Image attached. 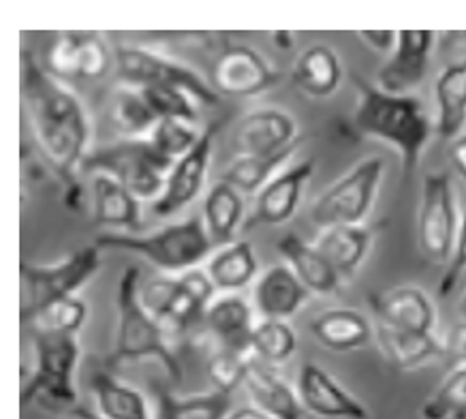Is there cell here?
<instances>
[{"label":"cell","mask_w":466,"mask_h":419,"mask_svg":"<svg viewBox=\"0 0 466 419\" xmlns=\"http://www.w3.org/2000/svg\"><path fill=\"white\" fill-rule=\"evenodd\" d=\"M291 82L310 98L332 97L342 82L339 54L323 43L306 47L293 65Z\"/></svg>","instance_id":"25"},{"label":"cell","mask_w":466,"mask_h":419,"mask_svg":"<svg viewBox=\"0 0 466 419\" xmlns=\"http://www.w3.org/2000/svg\"><path fill=\"white\" fill-rule=\"evenodd\" d=\"M450 161L453 169L458 171V176L466 182V135H460L450 144Z\"/></svg>","instance_id":"45"},{"label":"cell","mask_w":466,"mask_h":419,"mask_svg":"<svg viewBox=\"0 0 466 419\" xmlns=\"http://www.w3.org/2000/svg\"><path fill=\"white\" fill-rule=\"evenodd\" d=\"M310 332L321 347L329 351H355L370 344L375 330L360 311L353 308H329L310 322Z\"/></svg>","instance_id":"23"},{"label":"cell","mask_w":466,"mask_h":419,"mask_svg":"<svg viewBox=\"0 0 466 419\" xmlns=\"http://www.w3.org/2000/svg\"><path fill=\"white\" fill-rule=\"evenodd\" d=\"M458 314H460V319H462V322H466V291L458 301Z\"/></svg>","instance_id":"49"},{"label":"cell","mask_w":466,"mask_h":419,"mask_svg":"<svg viewBox=\"0 0 466 419\" xmlns=\"http://www.w3.org/2000/svg\"><path fill=\"white\" fill-rule=\"evenodd\" d=\"M33 368L22 374V404L41 400L52 409L73 411L77 406L76 373L79 366L77 336L56 334L33 325L30 328Z\"/></svg>","instance_id":"5"},{"label":"cell","mask_w":466,"mask_h":419,"mask_svg":"<svg viewBox=\"0 0 466 419\" xmlns=\"http://www.w3.org/2000/svg\"><path fill=\"white\" fill-rule=\"evenodd\" d=\"M312 174H315V158H304V161L279 171L257 193L255 208L250 212L247 225L279 227L289 223L296 217L299 201H302L304 187L310 182Z\"/></svg>","instance_id":"15"},{"label":"cell","mask_w":466,"mask_h":419,"mask_svg":"<svg viewBox=\"0 0 466 419\" xmlns=\"http://www.w3.org/2000/svg\"><path fill=\"white\" fill-rule=\"evenodd\" d=\"M358 90L353 122L366 138L385 141L400 154L402 174L409 178L421 161L432 135V122L424 105L413 95H390L379 86L353 76Z\"/></svg>","instance_id":"2"},{"label":"cell","mask_w":466,"mask_h":419,"mask_svg":"<svg viewBox=\"0 0 466 419\" xmlns=\"http://www.w3.org/2000/svg\"><path fill=\"white\" fill-rule=\"evenodd\" d=\"M244 195L231 184L218 180L206 193L201 206V220L214 246L231 244L236 240L238 227L244 223Z\"/></svg>","instance_id":"29"},{"label":"cell","mask_w":466,"mask_h":419,"mask_svg":"<svg viewBox=\"0 0 466 419\" xmlns=\"http://www.w3.org/2000/svg\"><path fill=\"white\" fill-rule=\"evenodd\" d=\"M424 419H466V366H456L421 406Z\"/></svg>","instance_id":"35"},{"label":"cell","mask_w":466,"mask_h":419,"mask_svg":"<svg viewBox=\"0 0 466 419\" xmlns=\"http://www.w3.org/2000/svg\"><path fill=\"white\" fill-rule=\"evenodd\" d=\"M276 250L310 295H334L340 291L342 279L315 244H309L298 233H285L276 242Z\"/></svg>","instance_id":"20"},{"label":"cell","mask_w":466,"mask_h":419,"mask_svg":"<svg viewBox=\"0 0 466 419\" xmlns=\"http://www.w3.org/2000/svg\"><path fill=\"white\" fill-rule=\"evenodd\" d=\"M101 249L96 244L82 246L56 263H20V319L24 325L35 323L43 311L56 301L77 295L86 282L99 272Z\"/></svg>","instance_id":"7"},{"label":"cell","mask_w":466,"mask_h":419,"mask_svg":"<svg viewBox=\"0 0 466 419\" xmlns=\"http://www.w3.org/2000/svg\"><path fill=\"white\" fill-rule=\"evenodd\" d=\"M358 39L366 43L372 52L391 56L398 43V30H358Z\"/></svg>","instance_id":"43"},{"label":"cell","mask_w":466,"mask_h":419,"mask_svg":"<svg viewBox=\"0 0 466 419\" xmlns=\"http://www.w3.org/2000/svg\"><path fill=\"white\" fill-rule=\"evenodd\" d=\"M456 190L450 174H426L417 212V242L431 263L447 266L460 230Z\"/></svg>","instance_id":"10"},{"label":"cell","mask_w":466,"mask_h":419,"mask_svg":"<svg viewBox=\"0 0 466 419\" xmlns=\"http://www.w3.org/2000/svg\"><path fill=\"white\" fill-rule=\"evenodd\" d=\"M375 338L379 349L391 366L398 371H415L426 363L445 357V347L434 334H420V332L394 330L388 325H377Z\"/></svg>","instance_id":"24"},{"label":"cell","mask_w":466,"mask_h":419,"mask_svg":"<svg viewBox=\"0 0 466 419\" xmlns=\"http://www.w3.org/2000/svg\"><path fill=\"white\" fill-rule=\"evenodd\" d=\"M298 398L302 409L321 419H368L366 404L340 385L319 363L306 362L298 374Z\"/></svg>","instance_id":"14"},{"label":"cell","mask_w":466,"mask_h":419,"mask_svg":"<svg viewBox=\"0 0 466 419\" xmlns=\"http://www.w3.org/2000/svg\"><path fill=\"white\" fill-rule=\"evenodd\" d=\"M174 161L163 157L148 138H120L88 152L82 165L86 174L114 178L139 201H157Z\"/></svg>","instance_id":"6"},{"label":"cell","mask_w":466,"mask_h":419,"mask_svg":"<svg viewBox=\"0 0 466 419\" xmlns=\"http://www.w3.org/2000/svg\"><path fill=\"white\" fill-rule=\"evenodd\" d=\"M225 122L227 118L210 122L204 128V133H201L199 144L171 165L161 197L157 201H152V214L155 217H176L177 212L191 206L201 195L208 180V169H210L212 163L214 139H217L220 128L225 127Z\"/></svg>","instance_id":"12"},{"label":"cell","mask_w":466,"mask_h":419,"mask_svg":"<svg viewBox=\"0 0 466 419\" xmlns=\"http://www.w3.org/2000/svg\"><path fill=\"white\" fill-rule=\"evenodd\" d=\"M385 161L368 157L323 190L310 208L312 223L321 230L336 225H364L375 206L379 187L383 182Z\"/></svg>","instance_id":"9"},{"label":"cell","mask_w":466,"mask_h":419,"mask_svg":"<svg viewBox=\"0 0 466 419\" xmlns=\"http://www.w3.org/2000/svg\"><path fill=\"white\" fill-rule=\"evenodd\" d=\"M88 319V306L84 300H79L77 295L65 298L52 304L47 311H43L39 317L35 319L33 325L47 332H56V334H71L77 336V332L82 330V325Z\"/></svg>","instance_id":"40"},{"label":"cell","mask_w":466,"mask_h":419,"mask_svg":"<svg viewBox=\"0 0 466 419\" xmlns=\"http://www.w3.org/2000/svg\"><path fill=\"white\" fill-rule=\"evenodd\" d=\"M310 298L306 289L287 263H274L257 276L253 287V308L261 319L289 322Z\"/></svg>","instance_id":"19"},{"label":"cell","mask_w":466,"mask_h":419,"mask_svg":"<svg viewBox=\"0 0 466 419\" xmlns=\"http://www.w3.org/2000/svg\"><path fill=\"white\" fill-rule=\"evenodd\" d=\"M248 360L250 355L238 353V351L231 349L217 347V351H212L206 362V373L214 390L229 393L231 396L238 387L244 385Z\"/></svg>","instance_id":"38"},{"label":"cell","mask_w":466,"mask_h":419,"mask_svg":"<svg viewBox=\"0 0 466 419\" xmlns=\"http://www.w3.org/2000/svg\"><path fill=\"white\" fill-rule=\"evenodd\" d=\"M227 419H272V417H268L266 413L257 409V406H240V409L231 411Z\"/></svg>","instance_id":"46"},{"label":"cell","mask_w":466,"mask_h":419,"mask_svg":"<svg viewBox=\"0 0 466 419\" xmlns=\"http://www.w3.org/2000/svg\"><path fill=\"white\" fill-rule=\"evenodd\" d=\"M315 246L328 259L342 281L353 279L372 246V231L364 225L328 227L317 238Z\"/></svg>","instance_id":"26"},{"label":"cell","mask_w":466,"mask_h":419,"mask_svg":"<svg viewBox=\"0 0 466 419\" xmlns=\"http://www.w3.org/2000/svg\"><path fill=\"white\" fill-rule=\"evenodd\" d=\"M206 272L212 285L220 293H238L257 279V263L253 244L247 240H233L231 244L220 246L206 261Z\"/></svg>","instance_id":"28"},{"label":"cell","mask_w":466,"mask_h":419,"mask_svg":"<svg viewBox=\"0 0 466 419\" xmlns=\"http://www.w3.org/2000/svg\"><path fill=\"white\" fill-rule=\"evenodd\" d=\"M204 325L218 347L250 355L255 308L240 293H220L206 308Z\"/></svg>","instance_id":"18"},{"label":"cell","mask_w":466,"mask_h":419,"mask_svg":"<svg viewBox=\"0 0 466 419\" xmlns=\"http://www.w3.org/2000/svg\"><path fill=\"white\" fill-rule=\"evenodd\" d=\"M437 98V133L441 139L451 141L462 135L466 125V58L447 65L434 82Z\"/></svg>","instance_id":"27"},{"label":"cell","mask_w":466,"mask_h":419,"mask_svg":"<svg viewBox=\"0 0 466 419\" xmlns=\"http://www.w3.org/2000/svg\"><path fill=\"white\" fill-rule=\"evenodd\" d=\"M445 355L456 363V366H466V322H460L453 325L447 334L445 342Z\"/></svg>","instance_id":"44"},{"label":"cell","mask_w":466,"mask_h":419,"mask_svg":"<svg viewBox=\"0 0 466 419\" xmlns=\"http://www.w3.org/2000/svg\"><path fill=\"white\" fill-rule=\"evenodd\" d=\"M20 95L35 144L66 189V206L79 203L77 174L90 152L86 107L65 82L46 71L28 49L20 54Z\"/></svg>","instance_id":"1"},{"label":"cell","mask_w":466,"mask_h":419,"mask_svg":"<svg viewBox=\"0 0 466 419\" xmlns=\"http://www.w3.org/2000/svg\"><path fill=\"white\" fill-rule=\"evenodd\" d=\"M434 46V30H398L396 49L377 73L379 88L390 95H410L424 82Z\"/></svg>","instance_id":"13"},{"label":"cell","mask_w":466,"mask_h":419,"mask_svg":"<svg viewBox=\"0 0 466 419\" xmlns=\"http://www.w3.org/2000/svg\"><path fill=\"white\" fill-rule=\"evenodd\" d=\"M272 41L276 43V46H279L280 49H291L293 47V43H296V39H293V35L291 33H287V30H279V33H274L272 35Z\"/></svg>","instance_id":"47"},{"label":"cell","mask_w":466,"mask_h":419,"mask_svg":"<svg viewBox=\"0 0 466 419\" xmlns=\"http://www.w3.org/2000/svg\"><path fill=\"white\" fill-rule=\"evenodd\" d=\"M92 220L99 227L131 233L142 227V201L114 178L92 176Z\"/></svg>","instance_id":"22"},{"label":"cell","mask_w":466,"mask_h":419,"mask_svg":"<svg viewBox=\"0 0 466 419\" xmlns=\"http://www.w3.org/2000/svg\"><path fill=\"white\" fill-rule=\"evenodd\" d=\"M201 133L195 122L180 118H163L152 128L148 139L169 161H177L187 152H191L199 144Z\"/></svg>","instance_id":"36"},{"label":"cell","mask_w":466,"mask_h":419,"mask_svg":"<svg viewBox=\"0 0 466 419\" xmlns=\"http://www.w3.org/2000/svg\"><path fill=\"white\" fill-rule=\"evenodd\" d=\"M247 387L253 406L266 413L272 419H299L302 417V403L298 398V390L287 383V381L276 373V368L268 366L250 355L247 377Z\"/></svg>","instance_id":"21"},{"label":"cell","mask_w":466,"mask_h":419,"mask_svg":"<svg viewBox=\"0 0 466 419\" xmlns=\"http://www.w3.org/2000/svg\"><path fill=\"white\" fill-rule=\"evenodd\" d=\"M96 413L103 419H155L142 392L127 385L112 373L96 371L90 379Z\"/></svg>","instance_id":"30"},{"label":"cell","mask_w":466,"mask_h":419,"mask_svg":"<svg viewBox=\"0 0 466 419\" xmlns=\"http://www.w3.org/2000/svg\"><path fill=\"white\" fill-rule=\"evenodd\" d=\"M95 244L101 250L114 249L135 252L169 276H180L188 270L199 268V263L210 259L214 249L201 217L169 223L146 236L109 231L96 238Z\"/></svg>","instance_id":"4"},{"label":"cell","mask_w":466,"mask_h":419,"mask_svg":"<svg viewBox=\"0 0 466 419\" xmlns=\"http://www.w3.org/2000/svg\"><path fill=\"white\" fill-rule=\"evenodd\" d=\"M298 122L279 107H259L248 112L233 133L238 157H272L298 144Z\"/></svg>","instance_id":"16"},{"label":"cell","mask_w":466,"mask_h":419,"mask_svg":"<svg viewBox=\"0 0 466 419\" xmlns=\"http://www.w3.org/2000/svg\"><path fill=\"white\" fill-rule=\"evenodd\" d=\"M464 272H466V212L462 214V220H460L458 238H456V244H453L451 257L450 261H447L443 276H441V282H439L441 298H447V295L456 289L460 276Z\"/></svg>","instance_id":"42"},{"label":"cell","mask_w":466,"mask_h":419,"mask_svg":"<svg viewBox=\"0 0 466 419\" xmlns=\"http://www.w3.org/2000/svg\"><path fill=\"white\" fill-rule=\"evenodd\" d=\"M107 116L122 138H148L158 122L142 90L131 86H120L109 95Z\"/></svg>","instance_id":"33"},{"label":"cell","mask_w":466,"mask_h":419,"mask_svg":"<svg viewBox=\"0 0 466 419\" xmlns=\"http://www.w3.org/2000/svg\"><path fill=\"white\" fill-rule=\"evenodd\" d=\"M142 274L135 266H127L116 285V336L109 366L128 362L155 360L165 368L171 381L182 379V366L167 344V332L161 328L139 300Z\"/></svg>","instance_id":"3"},{"label":"cell","mask_w":466,"mask_h":419,"mask_svg":"<svg viewBox=\"0 0 466 419\" xmlns=\"http://www.w3.org/2000/svg\"><path fill=\"white\" fill-rule=\"evenodd\" d=\"M71 415L73 417H77V419H103L99 413L96 411H90V409H86V406H82V404H77L76 409L71 411Z\"/></svg>","instance_id":"48"},{"label":"cell","mask_w":466,"mask_h":419,"mask_svg":"<svg viewBox=\"0 0 466 419\" xmlns=\"http://www.w3.org/2000/svg\"><path fill=\"white\" fill-rule=\"evenodd\" d=\"M79 56H82V33L63 30L52 36L43 66L60 82H69V79H77Z\"/></svg>","instance_id":"37"},{"label":"cell","mask_w":466,"mask_h":419,"mask_svg":"<svg viewBox=\"0 0 466 419\" xmlns=\"http://www.w3.org/2000/svg\"><path fill=\"white\" fill-rule=\"evenodd\" d=\"M157 419H227L231 413V396L223 392L177 396L167 387L155 385Z\"/></svg>","instance_id":"31"},{"label":"cell","mask_w":466,"mask_h":419,"mask_svg":"<svg viewBox=\"0 0 466 419\" xmlns=\"http://www.w3.org/2000/svg\"><path fill=\"white\" fill-rule=\"evenodd\" d=\"M368 301L381 325L404 332H420V334H434L437 308L420 287L407 285L390 289L385 293H372Z\"/></svg>","instance_id":"17"},{"label":"cell","mask_w":466,"mask_h":419,"mask_svg":"<svg viewBox=\"0 0 466 419\" xmlns=\"http://www.w3.org/2000/svg\"><path fill=\"white\" fill-rule=\"evenodd\" d=\"M298 144L279 154H272V157H248V154L236 157L220 174V180L231 184L242 195H257L279 171H283L287 161L296 152Z\"/></svg>","instance_id":"32"},{"label":"cell","mask_w":466,"mask_h":419,"mask_svg":"<svg viewBox=\"0 0 466 419\" xmlns=\"http://www.w3.org/2000/svg\"><path fill=\"white\" fill-rule=\"evenodd\" d=\"M142 95L148 101L150 109L157 114L158 120L163 118H180L188 122H198V107L195 98L174 86H146Z\"/></svg>","instance_id":"39"},{"label":"cell","mask_w":466,"mask_h":419,"mask_svg":"<svg viewBox=\"0 0 466 419\" xmlns=\"http://www.w3.org/2000/svg\"><path fill=\"white\" fill-rule=\"evenodd\" d=\"M116 76L125 86L131 88H146V86H174L188 92L195 101L204 105H218L220 97L210 82L193 69V66L174 60L165 54L152 52L148 47L118 43L114 47Z\"/></svg>","instance_id":"8"},{"label":"cell","mask_w":466,"mask_h":419,"mask_svg":"<svg viewBox=\"0 0 466 419\" xmlns=\"http://www.w3.org/2000/svg\"><path fill=\"white\" fill-rule=\"evenodd\" d=\"M280 71L247 43H227L210 66L208 82L220 97H257L280 82Z\"/></svg>","instance_id":"11"},{"label":"cell","mask_w":466,"mask_h":419,"mask_svg":"<svg viewBox=\"0 0 466 419\" xmlns=\"http://www.w3.org/2000/svg\"><path fill=\"white\" fill-rule=\"evenodd\" d=\"M298 349V334L289 322L276 319H261L255 325L253 341H250V355L268 366L279 368L289 362Z\"/></svg>","instance_id":"34"},{"label":"cell","mask_w":466,"mask_h":419,"mask_svg":"<svg viewBox=\"0 0 466 419\" xmlns=\"http://www.w3.org/2000/svg\"><path fill=\"white\" fill-rule=\"evenodd\" d=\"M116 66L114 49L99 33H82V56H79V79H101Z\"/></svg>","instance_id":"41"}]
</instances>
